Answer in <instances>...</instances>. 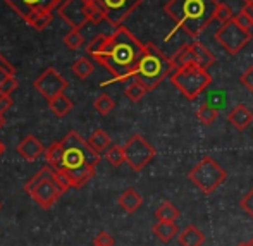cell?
Returning a JSON list of instances; mask_svg holds the SVG:
<instances>
[{
  "mask_svg": "<svg viewBox=\"0 0 253 246\" xmlns=\"http://www.w3.org/2000/svg\"><path fill=\"white\" fill-rule=\"evenodd\" d=\"M71 69H73V73L76 78H80V80H86L88 76L93 74L95 67H93V62H91L88 57H80V59L73 64Z\"/></svg>",
  "mask_w": 253,
  "mask_h": 246,
  "instance_id": "cell-25",
  "label": "cell"
},
{
  "mask_svg": "<svg viewBox=\"0 0 253 246\" xmlns=\"http://www.w3.org/2000/svg\"><path fill=\"white\" fill-rule=\"evenodd\" d=\"M170 81L188 100H195L210 86L212 76L209 71L197 64H186V66L177 67L170 74Z\"/></svg>",
  "mask_w": 253,
  "mask_h": 246,
  "instance_id": "cell-6",
  "label": "cell"
},
{
  "mask_svg": "<svg viewBox=\"0 0 253 246\" xmlns=\"http://www.w3.org/2000/svg\"><path fill=\"white\" fill-rule=\"evenodd\" d=\"M10 76H16V69H14V66L10 62H7L5 66L0 69V86L3 84V81L7 80V78H10Z\"/></svg>",
  "mask_w": 253,
  "mask_h": 246,
  "instance_id": "cell-37",
  "label": "cell"
},
{
  "mask_svg": "<svg viewBox=\"0 0 253 246\" xmlns=\"http://www.w3.org/2000/svg\"><path fill=\"white\" fill-rule=\"evenodd\" d=\"M3 152H5V145H3L2 141H0V157L3 155Z\"/></svg>",
  "mask_w": 253,
  "mask_h": 246,
  "instance_id": "cell-40",
  "label": "cell"
},
{
  "mask_svg": "<svg viewBox=\"0 0 253 246\" xmlns=\"http://www.w3.org/2000/svg\"><path fill=\"white\" fill-rule=\"evenodd\" d=\"M240 206L245 210V213H248L253 219V188L245 193V197L241 198V202H240Z\"/></svg>",
  "mask_w": 253,
  "mask_h": 246,
  "instance_id": "cell-34",
  "label": "cell"
},
{
  "mask_svg": "<svg viewBox=\"0 0 253 246\" xmlns=\"http://www.w3.org/2000/svg\"><path fill=\"white\" fill-rule=\"evenodd\" d=\"M248 243H250V246H253V238H252V240H250V241H248Z\"/></svg>",
  "mask_w": 253,
  "mask_h": 246,
  "instance_id": "cell-43",
  "label": "cell"
},
{
  "mask_svg": "<svg viewBox=\"0 0 253 246\" xmlns=\"http://www.w3.org/2000/svg\"><path fill=\"white\" fill-rule=\"evenodd\" d=\"M21 19H24L28 24L38 16L47 12H53L59 9V5L64 0H3Z\"/></svg>",
  "mask_w": 253,
  "mask_h": 246,
  "instance_id": "cell-12",
  "label": "cell"
},
{
  "mask_svg": "<svg viewBox=\"0 0 253 246\" xmlns=\"http://www.w3.org/2000/svg\"><path fill=\"white\" fill-rule=\"evenodd\" d=\"M14 105L12 98L5 97V95H0V116H5L7 110H10V107Z\"/></svg>",
  "mask_w": 253,
  "mask_h": 246,
  "instance_id": "cell-38",
  "label": "cell"
},
{
  "mask_svg": "<svg viewBox=\"0 0 253 246\" xmlns=\"http://www.w3.org/2000/svg\"><path fill=\"white\" fill-rule=\"evenodd\" d=\"M157 220H166V222H176L179 219V210L172 202H164L155 210Z\"/></svg>",
  "mask_w": 253,
  "mask_h": 246,
  "instance_id": "cell-22",
  "label": "cell"
},
{
  "mask_svg": "<svg viewBox=\"0 0 253 246\" xmlns=\"http://www.w3.org/2000/svg\"><path fill=\"white\" fill-rule=\"evenodd\" d=\"M3 124H5V119H3V116H0V129L3 127Z\"/></svg>",
  "mask_w": 253,
  "mask_h": 246,
  "instance_id": "cell-41",
  "label": "cell"
},
{
  "mask_svg": "<svg viewBox=\"0 0 253 246\" xmlns=\"http://www.w3.org/2000/svg\"><path fill=\"white\" fill-rule=\"evenodd\" d=\"M102 10L105 21L114 28L123 26L133 10L141 5L143 0H90Z\"/></svg>",
  "mask_w": 253,
  "mask_h": 246,
  "instance_id": "cell-11",
  "label": "cell"
},
{
  "mask_svg": "<svg viewBox=\"0 0 253 246\" xmlns=\"http://www.w3.org/2000/svg\"><path fill=\"white\" fill-rule=\"evenodd\" d=\"M190 52H191V64H197V66L203 67V69H209L215 62V55L205 45H202L200 41L190 43Z\"/></svg>",
  "mask_w": 253,
  "mask_h": 246,
  "instance_id": "cell-16",
  "label": "cell"
},
{
  "mask_svg": "<svg viewBox=\"0 0 253 246\" xmlns=\"http://www.w3.org/2000/svg\"><path fill=\"white\" fill-rule=\"evenodd\" d=\"M236 246H250V243H238Z\"/></svg>",
  "mask_w": 253,
  "mask_h": 246,
  "instance_id": "cell-42",
  "label": "cell"
},
{
  "mask_svg": "<svg viewBox=\"0 0 253 246\" xmlns=\"http://www.w3.org/2000/svg\"><path fill=\"white\" fill-rule=\"evenodd\" d=\"M64 148V170L97 167L100 162V153L90 147L88 140H83L78 131H69L60 140Z\"/></svg>",
  "mask_w": 253,
  "mask_h": 246,
  "instance_id": "cell-4",
  "label": "cell"
},
{
  "mask_svg": "<svg viewBox=\"0 0 253 246\" xmlns=\"http://www.w3.org/2000/svg\"><path fill=\"white\" fill-rule=\"evenodd\" d=\"M73 107H74L73 100L67 97L66 91L60 93V95H57L55 98L48 100V109H50L57 117H66L67 114L73 110Z\"/></svg>",
  "mask_w": 253,
  "mask_h": 246,
  "instance_id": "cell-20",
  "label": "cell"
},
{
  "mask_svg": "<svg viewBox=\"0 0 253 246\" xmlns=\"http://www.w3.org/2000/svg\"><path fill=\"white\" fill-rule=\"evenodd\" d=\"M52 19H53V14L52 12H47V14H42V16H38L37 19H33L30 23V26L33 28V30H37V31H43L45 28L48 26V24L52 23Z\"/></svg>",
  "mask_w": 253,
  "mask_h": 246,
  "instance_id": "cell-32",
  "label": "cell"
},
{
  "mask_svg": "<svg viewBox=\"0 0 253 246\" xmlns=\"http://www.w3.org/2000/svg\"><path fill=\"white\" fill-rule=\"evenodd\" d=\"M83 41H84V38H83V35L80 33V30H71L69 33L64 37L62 43L69 50H78L83 45Z\"/></svg>",
  "mask_w": 253,
  "mask_h": 246,
  "instance_id": "cell-30",
  "label": "cell"
},
{
  "mask_svg": "<svg viewBox=\"0 0 253 246\" xmlns=\"http://www.w3.org/2000/svg\"><path fill=\"white\" fill-rule=\"evenodd\" d=\"M152 233L159 238L162 243H169L174 236H177L179 229H177L176 222H166V220H157L152 226Z\"/></svg>",
  "mask_w": 253,
  "mask_h": 246,
  "instance_id": "cell-19",
  "label": "cell"
},
{
  "mask_svg": "<svg viewBox=\"0 0 253 246\" xmlns=\"http://www.w3.org/2000/svg\"><path fill=\"white\" fill-rule=\"evenodd\" d=\"M217 7V0H169L164 5V12L174 21L177 30L197 38L215 21Z\"/></svg>",
  "mask_w": 253,
  "mask_h": 246,
  "instance_id": "cell-2",
  "label": "cell"
},
{
  "mask_svg": "<svg viewBox=\"0 0 253 246\" xmlns=\"http://www.w3.org/2000/svg\"><path fill=\"white\" fill-rule=\"evenodd\" d=\"M145 53V45L131 33L127 28H116L103 48V52L97 57V62L105 67L112 74V81H105L102 86L114 81H131L134 78V71Z\"/></svg>",
  "mask_w": 253,
  "mask_h": 246,
  "instance_id": "cell-1",
  "label": "cell"
},
{
  "mask_svg": "<svg viewBox=\"0 0 253 246\" xmlns=\"http://www.w3.org/2000/svg\"><path fill=\"white\" fill-rule=\"evenodd\" d=\"M233 17H234L233 10H231L226 3L219 2V7H217V10H215V21H217V23L224 24V23H227V21L233 19Z\"/></svg>",
  "mask_w": 253,
  "mask_h": 246,
  "instance_id": "cell-31",
  "label": "cell"
},
{
  "mask_svg": "<svg viewBox=\"0 0 253 246\" xmlns=\"http://www.w3.org/2000/svg\"><path fill=\"white\" fill-rule=\"evenodd\" d=\"M124 93H126V97L129 98L131 102L136 103V102H140V100L148 93V90L138 80H131L129 84L126 86V90H124Z\"/></svg>",
  "mask_w": 253,
  "mask_h": 246,
  "instance_id": "cell-26",
  "label": "cell"
},
{
  "mask_svg": "<svg viewBox=\"0 0 253 246\" xmlns=\"http://www.w3.org/2000/svg\"><path fill=\"white\" fill-rule=\"evenodd\" d=\"M172 73L174 66L170 57L153 43H145V53L138 62L133 80H138L148 91H152Z\"/></svg>",
  "mask_w": 253,
  "mask_h": 246,
  "instance_id": "cell-3",
  "label": "cell"
},
{
  "mask_svg": "<svg viewBox=\"0 0 253 246\" xmlns=\"http://www.w3.org/2000/svg\"><path fill=\"white\" fill-rule=\"evenodd\" d=\"M155 155H157L155 148H153L141 134H133V136L126 141V145H124L126 164L134 172H141V170L155 159Z\"/></svg>",
  "mask_w": 253,
  "mask_h": 246,
  "instance_id": "cell-10",
  "label": "cell"
},
{
  "mask_svg": "<svg viewBox=\"0 0 253 246\" xmlns=\"http://www.w3.org/2000/svg\"><path fill=\"white\" fill-rule=\"evenodd\" d=\"M117 203H119V206L124 210V212L134 213L141 205H143V197H141L134 188H127V190H124L123 193L119 195Z\"/></svg>",
  "mask_w": 253,
  "mask_h": 246,
  "instance_id": "cell-17",
  "label": "cell"
},
{
  "mask_svg": "<svg viewBox=\"0 0 253 246\" xmlns=\"http://www.w3.org/2000/svg\"><path fill=\"white\" fill-rule=\"evenodd\" d=\"M188 176L191 183L205 195H212L227 179V172L212 157H203L200 162H197V165H193Z\"/></svg>",
  "mask_w": 253,
  "mask_h": 246,
  "instance_id": "cell-8",
  "label": "cell"
},
{
  "mask_svg": "<svg viewBox=\"0 0 253 246\" xmlns=\"http://www.w3.org/2000/svg\"><path fill=\"white\" fill-rule=\"evenodd\" d=\"M0 208H2V203H0Z\"/></svg>",
  "mask_w": 253,
  "mask_h": 246,
  "instance_id": "cell-44",
  "label": "cell"
},
{
  "mask_svg": "<svg viewBox=\"0 0 253 246\" xmlns=\"http://www.w3.org/2000/svg\"><path fill=\"white\" fill-rule=\"evenodd\" d=\"M252 38L253 35L250 28L241 24L236 16L231 21H227V23L220 24V28L215 31V40L219 41V45L229 55H236L238 52H241V50L250 43Z\"/></svg>",
  "mask_w": 253,
  "mask_h": 246,
  "instance_id": "cell-9",
  "label": "cell"
},
{
  "mask_svg": "<svg viewBox=\"0 0 253 246\" xmlns=\"http://www.w3.org/2000/svg\"><path fill=\"white\" fill-rule=\"evenodd\" d=\"M24 191L38 203V206H42V208H45V210L50 208L64 193L62 188L57 184L55 170H53L50 165H45L43 169L38 170V172L26 183Z\"/></svg>",
  "mask_w": 253,
  "mask_h": 246,
  "instance_id": "cell-5",
  "label": "cell"
},
{
  "mask_svg": "<svg viewBox=\"0 0 253 246\" xmlns=\"http://www.w3.org/2000/svg\"><path fill=\"white\" fill-rule=\"evenodd\" d=\"M7 62H9V60H7V59H5V57H3V55H2V53H0V69H2V67H3V66H5V64H7Z\"/></svg>",
  "mask_w": 253,
  "mask_h": 246,
  "instance_id": "cell-39",
  "label": "cell"
},
{
  "mask_svg": "<svg viewBox=\"0 0 253 246\" xmlns=\"http://www.w3.org/2000/svg\"><path fill=\"white\" fill-rule=\"evenodd\" d=\"M16 150L24 160H28V162H35L38 157L43 155L47 148L42 145V141L38 140L35 134H28V136H24L23 140L19 141V145H17Z\"/></svg>",
  "mask_w": 253,
  "mask_h": 246,
  "instance_id": "cell-14",
  "label": "cell"
},
{
  "mask_svg": "<svg viewBox=\"0 0 253 246\" xmlns=\"http://www.w3.org/2000/svg\"><path fill=\"white\" fill-rule=\"evenodd\" d=\"M114 107H116V102H114V100L110 98L107 93L98 95L93 102V109L97 110L100 116H109V114L114 110Z\"/></svg>",
  "mask_w": 253,
  "mask_h": 246,
  "instance_id": "cell-28",
  "label": "cell"
},
{
  "mask_svg": "<svg viewBox=\"0 0 253 246\" xmlns=\"http://www.w3.org/2000/svg\"><path fill=\"white\" fill-rule=\"evenodd\" d=\"M59 16L71 26V30H81L84 24H98L105 21L102 10L90 0H64L59 5Z\"/></svg>",
  "mask_w": 253,
  "mask_h": 246,
  "instance_id": "cell-7",
  "label": "cell"
},
{
  "mask_svg": "<svg viewBox=\"0 0 253 246\" xmlns=\"http://www.w3.org/2000/svg\"><path fill=\"white\" fill-rule=\"evenodd\" d=\"M17 86H19V81H17V78H16V76L7 78V80L3 81L2 86H0V95H5V97H10V95H12L14 91L17 90Z\"/></svg>",
  "mask_w": 253,
  "mask_h": 246,
  "instance_id": "cell-33",
  "label": "cell"
},
{
  "mask_svg": "<svg viewBox=\"0 0 253 246\" xmlns=\"http://www.w3.org/2000/svg\"><path fill=\"white\" fill-rule=\"evenodd\" d=\"M240 83L243 84V86L247 88L248 91H252V93H253V66H250L243 74H241V76H240Z\"/></svg>",
  "mask_w": 253,
  "mask_h": 246,
  "instance_id": "cell-36",
  "label": "cell"
},
{
  "mask_svg": "<svg viewBox=\"0 0 253 246\" xmlns=\"http://www.w3.org/2000/svg\"><path fill=\"white\" fill-rule=\"evenodd\" d=\"M217 117H219V110H217V107H213L212 103H202V105L198 107L197 119L200 121L202 124H205V126H212L217 121Z\"/></svg>",
  "mask_w": 253,
  "mask_h": 246,
  "instance_id": "cell-23",
  "label": "cell"
},
{
  "mask_svg": "<svg viewBox=\"0 0 253 246\" xmlns=\"http://www.w3.org/2000/svg\"><path fill=\"white\" fill-rule=\"evenodd\" d=\"M88 143H90V147L93 148L95 152L102 153L110 147V136L103 129H95L93 133H91V136L88 138Z\"/></svg>",
  "mask_w": 253,
  "mask_h": 246,
  "instance_id": "cell-24",
  "label": "cell"
},
{
  "mask_svg": "<svg viewBox=\"0 0 253 246\" xmlns=\"http://www.w3.org/2000/svg\"><path fill=\"white\" fill-rule=\"evenodd\" d=\"M45 159L53 170H64V148L60 141H55L45 150Z\"/></svg>",
  "mask_w": 253,
  "mask_h": 246,
  "instance_id": "cell-21",
  "label": "cell"
},
{
  "mask_svg": "<svg viewBox=\"0 0 253 246\" xmlns=\"http://www.w3.org/2000/svg\"><path fill=\"white\" fill-rule=\"evenodd\" d=\"M107 40H109L107 35H97V37H93L90 43L86 45V53L93 57V59H97V57L103 52V48H105Z\"/></svg>",
  "mask_w": 253,
  "mask_h": 246,
  "instance_id": "cell-29",
  "label": "cell"
},
{
  "mask_svg": "<svg viewBox=\"0 0 253 246\" xmlns=\"http://www.w3.org/2000/svg\"><path fill=\"white\" fill-rule=\"evenodd\" d=\"M105 157H107V162H109L112 167H119L126 162V157H124V147H121V145H110L105 152Z\"/></svg>",
  "mask_w": 253,
  "mask_h": 246,
  "instance_id": "cell-27",
  "label": "cell"
},
{
  "mask_svg": "<svg viewBox=\"0 0 253 246\" xmlns=\"http://www.w3.org/2000/svg\"><path fill=\"white\" fill-rule=\"evenodd\" d=\"M93 246H114V238L110 236L107 231H100V233L95 236Z\"/></svg>",
  "mask_w": 253,
  "mask_h": 246,
  "instance_id": "cell-35",
  "label": "cell"
},
{
  "mask_svg": "<svg viewBox=\"0 0 253 246\" xmlns=\"http://www.w3.org/2000/svg\"><path fill=\"white\" fill-rule=\"evenodd\" d=\"M227 121H229V124L234 129L245 131L253 123V112L247 105L238 103V105L233 107V110L227 114Z\"/></svg>",
  "mask_w": 253,
  "mask_h": 246,
  "instance_id": "cell-15",
  "label": "cell"
},
{
  "mask_svg": "<svg viewBox=\"0 0 253 246\" xmlns=\"http://www.w3.org/2000/svg\"><path fill=\"white\" fill-rule=\"evenodd\" d=\"M179 246H202L205 243V234L197 226H188L183 233L177 234Z\"/></svg>",
  "mask_w": 253,
  "mask_h": 246,
  "instance_id": "cell-18",
  "label": "cell"
},
{
  "mask_svg": "<svg viewBox=\"0 0 253 246\" xmlns=\"http://www.w3.org/2000/svg\"><path fill=\"white\" fill-rule=\"evenodd\" d=\"M67 86H69L67 80L59 73V71L53 69V67H47V69L33 81V88L47 100V102L52 98H55L57 95L64 93V91L67 90Z\"/></svg>",
  "mask_w": 253,
  "mask_h": 246,
  "instance_id": "cell-13",
  "label": "cell"
}]
</instances>
